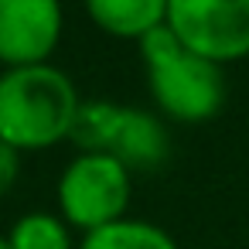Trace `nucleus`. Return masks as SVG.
<instances>
[{"label":"nucleus","mask_w":249,"mask_h":249,"mask_svg":"<svg viewBox=\"0 0 249 249\" xmlns=\"http://www.w3.org/2000/svg\"><path fill=\"white\" fill-rule=\"evenodd\" d=\"M133 171L103 150H79L55 181V212L79 232H96L130 215Z\"/></svg>","instance_id":"nucleus-3"},{"label":"nucleus","mask_w":249,"mask_h":249,"mask_svg":"<svg viewBox=\"0 0 249 249\" xmlns=\"http://www.w3.org/2000/svg\"><path fill=\"white\" fill-rule=\"evenodd\" d=\"M137 48H140V58H143V69H150V65H157V62H167L171 55H178V52H184V45H181V38L167 28V24H160V28H154L150 35H143L140 41H137Z\"/></svg>","instance_id":"nucleus-10"},{"label":"nucleus","mask_w":249,"mask_h":249,"mask_svg":"<svg viewBox=\"0 0 249 249\" xmlns=\"http://www.w3.org/2000/svg\"><path fill=\"white\" fill-rule=\"evenodd\" d=\"M82 92L75 79L48 62L0 72V140L21 154L52 150L72 140Z\"/></svg>","instance_id":"nucleus-1"},{"label":"nucleus","mask_w":249,"mask_h":249,"mask_svg":"<svg viewBox=\"0 0 249 249\" xmlns=\"http://www.w3.org/2000/svg\"><path fill=\"white\" fill-rule=\"evenodd\" d=\"M65 35L62 0H0V65H48Z\"/></svg>","instance_id":"nucleus-6"},{"label":"nucleus","mask_w":249,"mask_h":249,"mask_svg":"<svg viewBox=\"0 0 249 249\" xmlns=\"http://www.w3.org/2000/svg\"><path fill=\"white\" fill-rule=\"evenodd\" d=\"M72 143L79 150L113 154L133 174L157 171L171 154L167 120H160L154 109L116 99H86L72 130Z\"/></svg>","instance_id":"nucleus-2"},{"label":"nucleus","mask_w":249,"mask_h":249,"mask_svg":"<svg viewBox=\"0 0 249 249\" xmlns=\"http://www.w3.org/2000/svg\"><path fill=\"white\" fill-rule=\"evenodd\" d=\"M89 24L116 41H140L167 24V0H82Z\"/></svg>","instance_id":"nucleus-7"},{"label":"nucleus","mask_w":249,"mask_h":249,"mask_svg":"<svg viewBox=\"0 0 249 249\" xmlns=\"http://www.w3.org/2000/svg\"><path fill=\"white\" fill-rule=\"evenodd\" d=\"M11 249H79V232L52 208H31L7 229Z\"/></svg>","instance_id":"nucleus-9"},{"label":"nucleus","mask_w":249,"mask_h":249,"mask_svg":"<svg viewBox=\"0 0 249 249\" xmlns=\"http://www.w3.org/2000/svg\"><path fill=\"white\" fill-rule=\"evenodd\" d=\"M167 28L222 69L249 58V0H167Z\"/></svg>","instance_id":"nucleus-5"},{"label":"nucleus","mask_w":249,"mask_h":249,"mask_svg":"<svg viewBox=\"0 0 249 249\" xmlns=\"http://www.w3.org/2000/svg\"><path fill=\"white\" fill-rule=\"evenodd\" d=\"M79 249H181V246L164 225H157L150 218L126 215L113 225L79 235Z\"/></svg>","instance_id":"nucleus-8"},{"label":"nucleus","mask_w":249,"mask_h":249,"mask_svg":"<svg viewBox=\"0 0 249 249\" xmlns=\"http://www.w3.org/2000/svg\"><path fill=\"white\" fill-rule=\"evenodd\" d=\"M154 113L171 123H205L225 103V69L188 48L147 69Z\"/></svg>","instance_id":"nucleus-4"},{"label":"nucleus","mask_w":249,"mask_h":249,"mask_svg":"<svg viewBox=\"0 0 249 249\" xmlns=\"http://www.w3.org/2000/svg\"><path fill=\"white\" fill-rule=\"evenodd\" d=\"M0 249H11V242H7V232H0Z\"/></svg>","instance_id":"nucleus-12"},{"label":"nucleus","mask_w":249,"mask_h":249,"mask_svg":"<svg viewBox=\"0 0 249 249\" xmlns=\"http://www.w3.org/2000/svg\"><path fill=\"white\" fill-rule=\"evenodd\" d=\"M24 174V154L0 140V198H7Z\"/></svg>","instance_id":"nucleus-11"}]
</instances>
